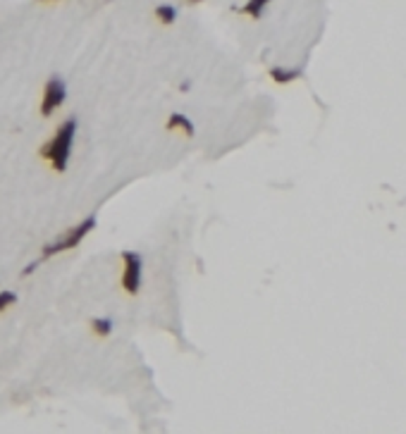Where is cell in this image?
I'll return each mask as SVG.
<instances>
[{
  "mask_svg": "<svg viewBox=\"0 0 406 434\" xmlns=\"http://www.w3.org/2000/svg\"><path fill=\"white\" fill-rule=\"evenodd\" d=\"M12 303H17V296H14L12 291H0V313L8 310Z\"/></svg>",
  "mask_w": 406,
  "mask_h": 434,
  "instance_id": "cell-9",
  "label": "cell"
},
{
  "mask_svg": "<svg viewBox=\"0 0 406 434\" xmlns=\"http://www.w3.org/2000/svg\"><path fill=\"white\" fill-rule=\"evenodd\" d=\"M94 229H96V215H89L84 222H79L77 227H72L70 232H65L63 237L55 239L53 243H48V246L43 248V255H41V258H50V255L72 251V248H77L79 243L84 241L91 232H94Z\"/></svg>",
  "mask_w": 406,
  "mask_h": 434,
  "instance_id": "cell-2",
  "label": "cell"
},
{
  "mask_svg": "<svg viewBox=\"0 0 406 434\" xmlns=\"http://www.w3.org/2000/svg\"><path fill=\"white\" fill-rule=\"evenodd\" d=\"M268 3H270V0H248V3L242 8V12L244 14H251V17H261Z\"/></svg>",
  "mask_w": 406,
  "mask_h": 434,
  "instance_id": "cell-8",
  "label": "cell"
},
{
  "mask_svg": "<svg viewBox=\"0 0 406 434\" xmlns=\"http://www.w3.org/2000/svg\"><path fill=\"white\" fill-rule=\"evenodd\" d=\"M91 329H94V334H98V336H108L110 332H113V320L110 318L91 320Z\"/></svg>",
  "mask_w": 406,
  "mask_h": 434,
  "instance_id": "cell-7",
  "label": "cell"
},
{
  "mask_svg": "<svg viewBox=\"0 0 406 434\" xmlns=\"http://www.w3.org/2000/svg\"><path fill=\"white\" fill-rule=\"evenodd\" d=\"M41 3H58V0H41Z\"/></svg>",
  "mask_w": 406,
  "mask_h": 434,
  "instance_id": "cell-11",
  "label": "cell"
},
{
  "mask_svg": "<svg viewBox=\"0 0 406 434\" xmlns=\"http://www.w3.org/2000/svg\"><path fill=\"white\" fill-rule=\"evenodd\" d=\"M122 260H125V274H122V287L127 294H136L141 289V255L134 251H122Z\"/></svg>",
  "mask_w": 406,
  "mask_h": 434,
  "instance_id": "cell-4",
  "label": "cell"
},
{
  "mask_svg": "<svg viewBox=\"0 0 406 434\" xmlns=\"http://www.w3.org/2000/svg\"><path fill=\"white\" fill-rule=\"evenodd\" d=\"M156 19H158L160 24H165V27H170V24H175L177 19V8L170 3H162L156 8Z\"/></svg>",
  "mask_w": 406,
  "mask_h": 434,
  "instance_id": "cell-6",
  "label": "cell"
},
{
  "mask_svg": "<svg viewBox=\"0 0 406 434\" xmlns=\"http://www.w3.org/2000/svg\"><path fill=\"white\" fill-rule=\"evenodd\" d=\"M186 3H191V5H196V3H203V0H186Z\"/></svg>",
  "mask_w": 406,
  "mask_h": 434,
  "instance_id": "cell-10",
  "label": "cell"
},
{
  "mask_svg": "<svg viewBox=\"0 0 406 434\" xmlns=\"http://www.w3.org/2000/svg\"><path fill=\"white\" fill-rule=\"evenodd\" d=\"M74 136H77V120L70 117L65 120L63 124L55 129L53 139L48 141L45 146H41V158L50 162L55 172H65L67 170V162H70V153H72V144H74Z\"/></svg>",
  "mask_w": 406,
  "mask_h": 434,
  "instance_id": "cell-1",
  "label": "cell"
},
{
  "mask_svg": "<svg viewBox=\"0 0 406 434\" xmlns=\"http://www.w3.org/2000/svg\"><path fill=\"white\" fill-rule=\"evenodd\" d=\"M65 98H67V86H65V81L60 79V76H50V79L45 81L43 96H41V115L50 117L65 103Z\"/></svg>",
  "mask_w": 406,
  "mask_h": 434,
  "instance_id": "cell-3",
  "label": "cell"
},
{
  "mask_svg": "<svg viewBox=\"0 0 406 434\" xmlns=\"http://www.w3.org/2000/svg\"><path fill=\"white\" fill-rule=\"evenodd\" d=\"M167 129H182L186 136H194V124H191L189 117L182 115V112H175V115H170V120H167Z\"/></svg>",
  "mask_w": 406,
  "mask_h": 434,
  "instance_id": "cell-5",
  "label": "cell"
}]
</instances>
